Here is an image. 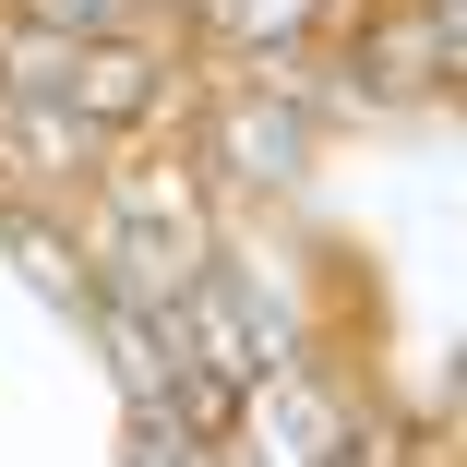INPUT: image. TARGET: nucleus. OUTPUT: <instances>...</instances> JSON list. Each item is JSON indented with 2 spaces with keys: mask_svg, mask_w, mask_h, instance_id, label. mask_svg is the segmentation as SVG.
<instances>
[{
  "mask_svg": "<svg viewBox=\"0 0 467 467\" xmlns=\"http://www.w3.org/2000/svg\"><path fill=\"white\" fill-rule=\"evenodd\" d=\"M180 420H192V431H228V384H180Z\"/></svg>",
  "mask_w": 467,
  "mask_h": 467,
  "instance_id": "f257e3e1",
  "label": "nucleus"
}]
</instances>
